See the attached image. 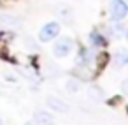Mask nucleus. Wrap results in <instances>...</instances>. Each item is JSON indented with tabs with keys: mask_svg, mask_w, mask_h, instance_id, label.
I'll use <instances>...</instances> for the list:
<instances>
[{
	"mask_svg": "<svg viewBox=\"0 0 128 125\" xmlns=\"http://www.w3.org/2000/svg\"><path fill=\"white\" fill-rule=\"evenodd\" d=\"M90 41H91V44H95V46H105V44H107L105 39H104L98 32H95V30L90 34Z\"/></svg>",
	"mask_w": 128,
	"mask_h": 125,
	"instance_id": "obj_4",
	"label": "nucleus"
},
{
	"mask_svg": "<svg viewBox=\"0 0 128 125\" xmlns=\"http://www.w3.org/2000/svg\"><path fill=\"white\" fill-rule=\"evenodd\" d=\"M128 14V6L124 0H110L109 6V16L112 21H123Z\"/></svg>",
	"mask_w": 128,
	"mask_h": 125,
	"instance_id": "obj_1",
	"label": "nucleus"
},
{
	"mask_svg": "<svg viewBox=\"0 0 128 125\" xmlns=\"http://www.w3.org/2000/svg\"><path fill=\"white\" fill-rule=\"evenodd\" d=\"M58 34H60V23L49 21V23H46V25L40 28V32H39V41H40V42H49V41H53L54 37H58Z\"/></svg>",
	"mask_w": 128,
	"mask_h": 125,
	"instance_id": "obj_2",
	"label": "nucleus"
},
{
	"mask_svg": "<svg viewBox=\"0 0 128 125\" xmlns=\"http://www.w3.org/2000/svg\"><path fill=\"white\" fill-rule=\"evenodd\" d=\"M72 48H74V42H72L70 37H60V39L56 41L54 48H53V53H54V56H58V58H65V56L70 55Z\"/></svg>",
	"mask_w": 128,
	"mask_h": 125,
	"instance_id": "obj_3",
	"label": "nucleus"
},
{
	"mask_svg": "<svg viewBox=\"0 0 128 125\" xmlns=\"http://www.w3.org/2000/svg\"><path fill=\"white\" fill-rule=\"evenodd\" d=\"M48 104H49V106H53L54 109H60V111H67V109H68L65 104H62V102H54V99H53V97H49V99H48Z\"/></svg>",
	"mask_w": 128,
	"mask_h": 125,
	"instance_id": "obj_8",
	"label": "nucleus"
},
{
	"mask_svg": "<svg viewBox=\"0 0 128 125\" xmlns=\"http://www.w3.org/2000/svg\"><path fill=\"white\" fill-rule=\"evenodd\" d=\"M116 65L118 67H121V65H124L126 64V60H128V53L124 51V49H118V53H116Z\"/></svg>",
	"mask_w": 128,
	"mask_h": 125,
	"instance_id": "obj_5",
	"label": "nucleus"
},
{
	"mask_svg": "<svg viewBox=\"0 0 128 125\" xmlns=\"http://www.w3.org/2000/svg\"><path fill=\"white\" fill-rule=\"evenodd\" d=\"M0 123H2V118H0Z\"/></svg>",
	"mask_w": 128,
	"mask_h": 125,
	"instance_id": "obj_9",
	"label": "nucleus"
},
{
	"mask_svg": "<svg viewBox=\"0 0 128 125\" xmlns=\"http://www.w3.org/2000/svg\"><path fill=\"white\" fill-rule=\"evenodd\" d=\"M34 120H35V121H40V123H42V121H44V123H51V121H53V118H51V116H46V113H40V111H39V113H35Z\"/></svg>",
	"mask_w": 128,
	"mask_h": 125,
	"instance_id": "obj_6",
	"label": "nucleus"
},
{
	"mask_svg": "<svg viewBox=\"0 0 128 125\" xmlns=\"http://www.w3.org/2000/svg\"><path fill=\"white\" fill-rule=\"evenodd\" d=\"M21 21H18L16 18H9V16H2V18H0V25H20Z\"/></svg>",
	"mask_w": 128,
	"mask_h": 125,
	"instance_id": "obj_7",
	"label": "nucleus"
}]
</instances>
